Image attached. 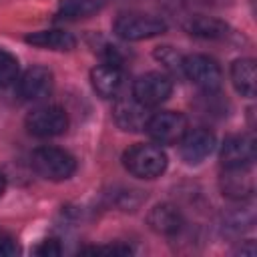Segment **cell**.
<instances>
[{
    "label": "cell",
    "mask_w": 257,
    "mask_h": 257,
    "mask_svg": "<svg viewBox=\"0 0 257 257\" xmlns=\"http://www.w3.org/2000/svg\"><path fill=\"white\" fill-rule=\"evenodd\" d=\"M34 253L36 255H44V257H54V255H60L62 253V247H60V243L56 239H46V241H42L34 249Z\"/></svg>",
    "instance_id": "7402d4cb"
},
{
    "label": "cell",
    "mask_w": 257,
    "mask_h": 257,
    "mask_svg": "<svg viewBox=\"0 0 257 257\" xmlns=\"http://www.w3.org/2000/svg\"><path fill=\"white\" fill-rule=\"evenodd\" d=\"M28 44L38 48H50V50H72L76 46V40L70 32L64 30H38L24 38Z\"/></svg>",
    "instance_id": "9a60e30c"
},
{
    "label": "cell",
    "mask_w": 257,
    "mask_h": 257,
    "mask_svg": "<svg viewBox=\"0 0 257 257\" xmlns=\"http://www.w3.org/2000/svg\"><path fill=\"white\" fill-rule=\"evenodd\" d=\"M26 128L30 135L40 139L56 137L68 128V116L56 104H42V106H36L26 116Z\"/></svg>",
    "instance_id": "5b68a950"
},
{
    "label": "cell",
    "mask_w": 257,
    "mask_h": 257,
    "mask_svg": "<svg viewBox=\"0 0 257 257\" xmlns=\"http://www.w3.org/2000/svg\"><path fill=\"white\" fill-rule=\"evenodd\" d=\"M112 28H114V34L122 40H147L163 34L167 24L161 18L151 14L128 12V14H120L114 20Z\"/></svg>",
    "instance_id": "277c9868"
},
{
    "label": "cell",
    "mask_w": 257,
    "mask_h": 257,
    "mask_svg": "<svg viewBox=\"0 0 257 257\" xmlns=\"http://www.w3.org/2000/svg\"><path fill=\"white\" fill-rule=\"evenodd\" d=\"M90 82H92V88L96 90V94H100L102 98L116 96L118 90L122 88V70L116 64L104 62V64L92 68Z\"/></svg>",
    "instance_id": "7c38bea8"
},
{
    "label": "cell",
    "mask_w": 257,
    "mask_h": 257,
    "mask_svg": "<svg viewBox=\"0 0 257 257\" xmlns=\"http://www.w3.org/2000/svg\"><path fill=\"white\" fill-rule=\"evenodd\" d=\"M18 78V60L14 54L0 50V88L12 84Z\"/></svg>",
    "instance_id": "d6986e66"
},
{
    "label": "cell",
    "mask_w": 257,
    "mask_h": 257,
    "mask_svg": "<svg viewBox=\"0 0 257 257\" xmlns=\"http://www.w3.org/2000/svg\"><path fill=\"white\" fill-rule=\"evenodd\" d=\"M112 116L122 131H145L151 118V112H149V106L141 104L135 96H131V98H118L114 102Z\"/></svg>",
    "instance_id": "8fae6325"
},
{
    "label": "cell",
    "mask_w": 257,
    "mask_h": 257,
    "mask_svg": "<svg viewBox=\"0 0 257 257\" xmlns=\"http://www.w3.org/2000/svg\"><path fill=\"white\" fill-rule=\"evenodd\" d=\"M187 118L181 112L175 110H161L151 114L147 122L149 137L159 145H175L181 141V137L187 133Z\"/></svg>",
    "instance_id": "8992f818"
},
{
    "label": "cell",
    "mask_w": 257,
    "mask_h": 257,
    "mask_svg": "<svg viewBox=\"0 0 257 257\" xmlns=\"http://www.w3.org/2000/svg\"><path fill=\"white\" fill-rule=\"evenodd\" d=\"M4 189H6V181H4V177L0 175V197H2V193H4Z\"/></svg>",
    "instance_id": "cb8c5ba5"
},
{
    "label": "cell",
    "mask_w": 257,
    "mask_h": 257,
    "mask_svg": "<svg viewBox=\"0 0 257 257\" xmlns=\"http://www.w3.org/2000/svg\"><path fill=\"white\" fill-rule=\"evenodd\" d=\"M189 30H191V34L201 36V38H209V40L225 38L227 36V24L217 20V18H209V16H195V18H191Z\"/></svg>",
    "instance_id": "e0dca14e"
},
{
    "label": "cell",
    "mask_w": 257,
    "mask_h": 257,
    "mask_svg": "<svg viewBox=\"0 0 257 257\" xmlns=\"http://www.w3.org/2000/svg\"><path fill=\"white\" fill-rule=\"evenodd\" d=\"M157 58L167 66V68H171L173 72H183V56H179L177 54V50H173V48H169V46H163L161 50H157Z\"/></svg>",
    "instance_id": "ffe728a7"
},
{
    "label": "cell",
    "mask_w": 257,
    "mask_h": 257,
    "mask_svg": "<svg viewBox=\"0 0 257 257\" xmlns=\"http://www.w3.org/2000/svg\"><path fill=\"white\" fill-rule=\"evenodd\" d=\"M215 149V135L209 128H193L181 137L179 141V153L183 157L185 163L189 165H197L201 161H205Z\"/></svg>",
    "instance_id": "9c48e42d"
},
{
    "label": "cell",
    "mask_w": 257,
    "mask_h": 257,
    "mask_svg": "<svg viewBox=\"0 0 257 257\" xmlns=\"http://www.w3.org/2000/svg\"><path fill=\"white\" fill-rule=\"evenodd\" d=\"M231 80L237 92L243 96H255V60L253 58H239L231 66Z\"/></svg>",
    "instance_id": "2e32d148"
},
{
    "label": "cell",
    "mask_w": 257,
    "mask_h": 257,
    "mask_svg": "<svg viewBox=\"0 0 257 257\" xmlns=\"http://www.w3.org/2000/svg\"><path fill=\"white\" fill-rule=\"evenodd\" d=\"M124 169L137 179H157L167 169V155L157 145H133L122 155Z\"/></svg>",
    "instance_id": "6da1fadb"
},
{
    "label": "cell",
    "mask_w": 257,
    "mask_h": 257,
    "mask_svg": "<svg viewBox=\"0 0 257 257\" xmlns=\"http://www.w3.org/2000/svg\"><path fill=\"white\" fill-rule=\"evenodd\" d=\"M82 253H90V255H131L133 249L126 245H104V247H86L82 249Z\"/></svg>",
    "instance_id": "44dd1931"
},
{
    "label": "cell",
    "mask_w": 257,
    "mask_h": 257,
    "mask_svg": "<svg viewBox=\"0 0 257 257\" xmlns=\"http://www.w3.org/2000/svg\"><path fill=\"white\" fill-rule=\"evenodd\" d=\"M52 86H54V76L44 66H32L18 78V94L28 102L46 98L52 92Z\"/></svg>",
    "instance_id": "30bf717a"
},
{
    "label": "cell",
    "mask_w": 257,
    "mask_h": 257,
    "mask_svg": "<svg viewBox=\"0 0 257 257\" xmlns=\"http://www.w3.org/2000/svg\"><path fill=\"white\" fill-rule=\"evenodd\" d=\"M255 161V141L251 135H231L223 141L221 163L225 169L251 167Z\"/></svg>",
    "instance_id": "ba28073f"
},
{
    "label": "cell",
    "mask_w": 257,
    "mask_h": 257,
    "mask_svg": "<svg viewBox=\"0 0 257 257\" xmlns=\"http://www.w3.org/2000/svg\"><path fill=\"white\" fill-rule=\"evenodd\" d=\"M147 221H149V227L159 235H175L183 227V215L175 205H169V203L155 205Z\"/></svg>",
    "instance_id": "4fadbf2b"
},
{
    "label": "cell",
    "mask_w": 257,
    "mask_h": 257,
    "mask_svg": "<svg viewBox=\"0 0 257 257\" xmlns=\"http://www.w3.org/2000/svg\"><path fill=\"white\" fill-rule=\"evenodd\" d=\"M221 191L229 199H245L253 193V179L249 173V167L243 169H225V175L221 177Z\"/></svg>",
    "instance_id": "5bb4252c"
},
{
    "label": "cell",
    "mask_w": 257,
    "mask_h": 257,
    "mask_svg": "<svg viewBox=\"0 0 257 257\" xmlns=\"http://www.w3.org/2000/svg\"><path fill=\"white\" fill-rule=\"evenodd\" d=\"M14 253H18L16 241L8 233L0 231V255H14Z\"/></svg>",
    "instance_id": "603a6c76"
},
{
    "label": "cell",
    "mask_w": 257,
    "mask_h": 257,
    "mask_svg": "<svg viewBox=\"0 0 257 257\" xmlns=\"http://www.w3.org/2000/svg\"><path fill=\"white\" fill-rule=\"evenodd\" d=\"M183 74L203 92L213 94L223 84L221 66L207 54H189L183 58Z\"/></svg>",
    "instance_id": "3957f363"
},
{
    "label": "cell",
    "mask_w": 257,
    "mask_h": 257,
    "mask_svg": "<svg viewBox=\"0 0 257 257\" xmlns=\"http://www.w3.org/2000/svg\"><path fill=\"white\" fill-rule=\"evenodd\" d=\"M32 169L48 181H64L76 171V161L64 149L40 147L32 153Z\"/></svg>",
    "instance_id": "7a4b0ae2"
},
{
    "label": "cell",
    "mask_w": 257,
    "mask_h": 257,
    "mask_svg": "<svg viewBox=\"0 0 257 257\" xmlns=\"http://www.w3.org/2000/svg\"><path fill=\"white\" fill-rule=\"evenodd\" d=\"M173 92V80L163 72L141 74L133 84V96L145 106H157L165 102Z\"/></svg>",
    "instance_id": "52a82bcc"
},
{
    "label": "cell",
    "mask_w": 257,
    "mask_h": 257,
    "mask_svg": "<svg viewBox=\"0 0 257 257\" xmlns=\"http://www.w3.org/2000/svg\"><path fill=\"white\" fill-rule=\"evenodd\" d=\"M106 0H60L58 14L62 18H84L96 12Z\"/></svg>",
    "instance_id": "ac0fdd59"
}]
</instances>
